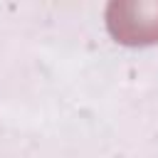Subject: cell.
Here are the masks:
<instances>
[{"label":"cell","instance_id":"obj_1","mask_svg":"<svg viewBox=\"0 0 158 158\" xmlns=\"http://www.w3.org/2000/svg\"><path fill=\"white\" fill-rule=\"evenodd\" d=\"M106 27L111 37L128 47L158 42V2H109Z\"/></svg>","mask_w":158,"mask_h":158}]
</instances>
